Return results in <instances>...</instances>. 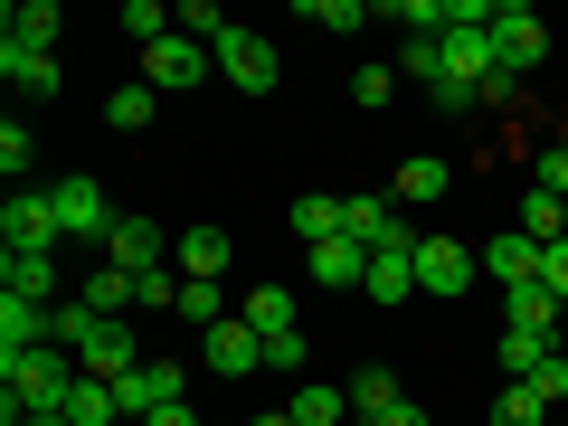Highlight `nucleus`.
Returning <instances> with one entry per match:
<instances>
[{"mask_svg": "<svg viewBox=\"0 0 568 426\" xmlns=\"http://www.w3.org/2000/svg\"><path fill=\"white\" fill-rule=\"evenodd\" d=\"M0 379H10V398H0V417H67V398H77V379H85V361L77 351H10L0 361Z\"/></svg>", "mask_w": 568, "mask_h": 426, "instance_id": "f257e3e1", "label": "nucleus"}, {"mask_svg": "<svg viewBox=\"0 0 568 426\" xmlns=\"http://www.w3.org/2000/svg\"><path fill=\"white\" fill-rule=\"evenodd\" d=\"M48 200H58V227H67V246H114V200H104V181H48Z\"/></svg>", "mask_w": 568, "mask_h": 426, "instance_id": "f03ea898", "label": "nucleus"}, {"mask_svg": "<svg viewBox=\"0 0 568 426\" xmlns=\"http://www.w3.org/2000/svg\"><path fill=\"white\" fill-rule=\"evenodd\" d=\"M0 237H10V256H58L67 246L58 200H48V190H10V200H0Z\"/></svg>", "mask_w": 568, "mask_h": 426, "instance_id": "7ed1b4c3", "label": "nucleus"}, {"mask_svg": "<svg viewBox=\"0 0 568 426\" xmlns=\"http://www.w3.org/2000/svg\"><path fill=\"white\" fill-rule=\"evenodd\" d=\"M209 58H219V77L237 85V95H275V77H284L275 39H256V29H227V39L209 48Z\"/></svg>", "mask_w": 568, "mask_h": 426, "instance_id": "20e7f679", "label": "nucleus"}, {"mask_svg": "<svg viewBox=\"0 0 568 426\" xmlns=\"http://www.w3.org/2000/svg\"><path fill=\"white\" fill-rule=\"evenodd\" d=\"M342 237H361L369 256H407V246H417V227L398 219V200H379V190H361V200H342Z\"/></svg>", "mask_w": 568, "mask_h": 426, "instance_id": "39448f33", "label": "nucleus"}, {"mask_svg": "<svg viewBox=\"0 0 568 426\" xmlns=\"http://www.w3.org/2000/svg\"><path fill=\"white\" fill-rule=\"evenodd\" d=\"M209 67H219V58H209L200 39H181V29H171L162 48H142V85H152V95H162V104H171V95H190V85H200Z\"/></svg>", "mask_w": 568, "mask_h": 426, "instance_id": "423d86ee", "label": "nucleus"}, {"mask_svg": "<svg viewBox=\"0 0 568 426\" xmlns=\"http://www.w3.org/2000/svg\"><path fill=\"white\" fill-rule=\"evenodd\" d=\"M484 275V246L465 237H417V294H474Z\"/></svg>", "mask_w": 568, "mask_h": 426, "instance_id": "0eeeda50", "label": "nucleus"}, {"mask_svg": "<svg viewBox=\"0 0 568 426\" xmlns=\"http://www.w3.org/2000/svg\"><path fill=\"white\" fill-rule=\"evenodd\" d=\"M493 48H503L511 77H540V67H549V20L521 10V0H503V10H493Z\"/></svg>", "mask_w": 568, "mask_h": 426, "instance_id": "6e6552de", "label": "nucleus"}, {"mask_svg": "<svg viewBox=\"0 0 568 426\" xmlns=\"http://www.w3.org/2000/svg\"><path fill=\"white\" fill-rule=\"evenodd\" d=\"M200 361L219 369V379H256V369H265V332L246 323V313H227L219 332H200Z\"/></svg>", "mask_w": 568, "mask_h": 426, "instance_id": "1a4fd4ad", "label": "nucleus"}, {"mask_svg": "<svg viewBox=\"0 0 568 426\" xmlns=\"http://www.w3.org/2000/svg\"><path fill=\"white\" fill-rule=\"evenodd\" d=\"M104 265H123V275H162V265H171V237H162V227H152V219H123L114 227V246H104Z\"/></svg>", "mask_w": 568, "mask_h": 426, "instance_id": "9d476101", "label": "nucleus"}, {"mask_svg": "<svg viewBox=\"0 0 568 426\" xmlns=\"http://www.w3.org/2000/svg\"><path fill=\"white\" fill-rule=\"evenodd\" d=\"M171 265H181L190 284H219L227 265H237V237H227V227H181V246H171Z\"/></svg>", "mask_w": 568, "mask_h": 426, "instance_id": "9b49d317", "label": "nucleus"}, {"mask_svg": "<svg viewBox=\"0 0 568 426\" xmlns=\"http://www.w3.org/2000/svg\"><path fill=\"white\" fill-rule=\"evenodd\" d=\"M304 275L323 284V294H351V284H369V246H361V237H332V246H304Z\"/></svg>", "mask_w": 568, "mask_h": 426, "instance_id": "f8f14e48", "label": "nucleus"}, {"mask_svg": "<svg viewBox=\"0 0 568 426\" xmlns=\"http://www.w3.org/2000/svg\"><path fill=\"white\" fill-rule=\"evenodd\" d=\"M77 361H85V379H133V369H142V342H133L123 323H95Z\"/></svg>", "mask_w": 568, "mask_h": 426, "instance_id": "ddd939ff", "label": "nucleus"}, {"mask_svg": "<svg viewBox=\"0 0 568 426\" xmlns=\"http://www.w3.org/2000/svg\"><path fill=\"white\" fill-rule=\"evenodd\" d=\"M540 256H549L540 237H521V227H503V237L484 246V275H493V284L511 294V284H540Z\"/></svg>", "mask_w": 568, "mask_h": 426, "instance_id": "4468645a", "label": "nucleus"}, {"mask_svg": "<svg viewBox=\"0 0 568 426\" xmlns=\"http://www.w3.org/2000/svg\"><path fill=\"white\" fill-rule=\"evenodd\" d=\"M114 398H123V417H152V407H171V398H181V361H142L133 379H114Z\"/></svg>", "mask_w": 568, "mask_h": 426, "instance_id": "2eb2a0df", "label": "nucleus"}, {"mask_svg": "<svg viewBox=\"0 0 568 426\" xmlns=\"http://www.w3.org/2000/svg\"><path fill=\"white\" fill-rule=\"evenodd\" d=\"M446 190H455V171L436 162V152H407V162H398V181H388V200H398V209H436Z\"/></svg>", "mask_w": 568, "mask_h": 426, "instance_id": "dca6fc26", "label": "nucleus"}, {"mask_svg": "<svg viewBox=\"0 0 568 426\" xmlns=\"http://www.w3.org/2000/svg\"><path fill=\"white\" fill-rule=\"evenodd\" d=\"M48 313H58V304H29V294H0V361H10V351H48Z\"/></svg>", "mask_w": 568, "mask_h": 426, "instance_id": "f3484780", "label": "nucleus"}, {"mask_svg": "<svg viewBox=\"0 0 568 426\" xmlns=\"http://www.w3.org/2000/svg\"><path fill=\"white\" fill-rule=\"evenodd\" d=\"M0 67H10V85H20V95L29 104H48V95H58V58H48V48H20V39H0Z\"/></svg>", "mask_w": 568, "mask_h": 426, "instance_id": "a211bd4d", "label": "nucleus"}, {"mask_svg": "<svg viewBox=\"0 0 568 426\" xmlns=\"http://www.w3.org/2000/svg\"><path fill=\"white\" fill-rule=\"evenodd\" d=\"M559 294H549V284H511V294H503V332H540V342H549V332H559Z\"/></svg>", "mask_w": 568, "mask_h": 426, "instance_id": "6ab92c4d", "label": "nucleus"}, {"mask_svg": "<svg viewBox=\"0 0 568 426\" xmlns=\"http://www.w3.org/2000/svg\"><path fill=\"white\" fill-rule=\"evenodd\" d=\"M284 417H294V426H351L361 407H351V388H332V379H304L294 398H284Z\"/></svg>", "mask_w": 568, "mask_h": 426, "instance_id": "aec40b11", "label": "nucleus"}, {"mask_svg": "<svg viewBox=\"0 0 568 426\" xmlns=\"http://www.w3.org/2000/svg\"><path fill=\"white\" fill-rule=\"evenodd\" d=\"M0 294H29V304H67V294H58V256H0Z\"/></svg>", "mask_w": 568, "mask_h": 426, "instance_id": "412c9836", "label": "nucleus"}, {"mask_svg": "<svg viewBox=\"0 0 568 426\" xmlns=\"http://www.w3.org/2000/svg\"><path fill=\"white\" fill-rule=\"evenodd\" d=\"M0 29H10V39H20V48H48V58H58V0H10V20H0Z\"/></svg>", "mask_w": 568, "mask_h": 426, "instance_id": "4be33fe9", "label": "nucleus"}, {"mask_svg": "<svg viewBox=\"0 0 568 426\" xmlns=\"http://www.w3.org/2000/svg\"><path fill=\"white\" fill-rule=\"evenodd\" d=\"M77 304H85V313H104V323H123V313H133V275L95 256V275H85V294H77Z\"/></svg>", "mask_w": 568, "mask_h": 426, "instance_id": "5701e85b", "label": "nucleus"}, {"mask_svg": "<svg viewBox=\"0 0 568 426\" xmlns=\"http://www.w3.org/2000/svg\"><path fill=\"white\" fill-rule=\"evenodd\" d=\"M361 294H369V304H407V294H417V246H407V256H369Z\"/></svg>", "mask_w": 568, "mask_h": 426, "instance_id": "b1692460", "label": "nucleus"}, {"mask_svg": "<svg viewBox=\"0 0 568 426\" xmlns=\"http://www.w3.org/2000/svg\"><path fill=\"white\" fill-rule=\"evenodd\" d=\"M379 20H388V29H407V39H446V20H455V0H388Z\"/></svg>", "mask_w": 568, "mask_h": 426, "instance_id": "393cba45", "label": "nucleus"}, {"mask_svg": "<svg viewBox=\"0 0 568 426\" xmlns=\"http://www.w3.org/2000/svg\"><path fill=\"white\" fill-rule=\"evenodd\" d=\"M511 227H521V237H540V246H559V237H568V200H549V190L530 181V200H521V219H511Z\"/></svg>", "mask_w": 568, "mask_h": 426, "instance_id": "a878e982", "label": "nucleus"}, {"mask_svg": "<svg viewBox=\"0 0 568 426\" xmlns=\"http://www.w3.org/2000/svg\"><path fill=\"white\" fill-rule=\"evenodd\" d=\"M67 426H123L114 379H77V398H67Z\"/></svg>", "mask_w": 568, "mask_h": 426, "instance_id": "bb28decb", "label": "nucleus"}, {"mask_svg": "<svg viewBox=\"0 0 568 426\" xmlns=\"http://www.w3.org/2000/svg\"><path fill=\"white\" fill-rule=\"evenodd\" d=\"M246 323H256L265 332V342H275V332H294V294H284V284H246Z\"/></svg>", "mask_w": 568, "mask_h": 426, "instance_id": "cd10ccee", "label": "nucleus"}, {"mask_svg": "<svg viewBox=\"0 0 568 426\" xmlns=\"http://www.w3.org/2000/svg\"><path fill=\"white\" fill-rule=\"evenodd\" d=\"M152 114H162V95H152V85H114V95H104V123H114V133H142V123H152Z\"/></svg>", "mask_w": 568, "mask_h": 426, "instance_id": "c85d7f7f", "label": "nucleus"}, {"mask_svg": "<svg viewBox=\"0 0 568 426\" xmlns=\"http://www.w3.org/2000/svg\"><path fill=\"white\" fill-rule=\"evenodd\" d=\"M227 313H237V304H227L219 284H190V275H181V313H171V323H190V332H219Z\"/></svg>", "mask_w": 568, "mask_h": 426, "instance_id": "c756f323", "label": "nucleus"}, {"mask_svg": "<svg viewBox=\"0 0 568 426\" xmlns=\"http://www.w3.org/2000/svg\"><path fill=\"white\" fill-rule=\"evenodd\" d=\"M294 237H304V246H332V237H342V200L304 190V200H294Z\"/></svg>", "mask_w": 568, "mask_h": 426, "instance_id": "7c9ffc66", "label": "nucleus"}, {"mask_svg": "<svg viewBox=\"0 0 568 426\" xmlns=\"http://www.w3.org/2000/svg\"><path fill=\"white\" fill-rule=\"evenodd\" d=\"M304 20L323 29V39H351V29H369L379 10H369V0H304Z\"/></svg>", "mask_w": 568, "mask_h": 426, "instance_id": "2f4dec72", "label": "nucleus"}, {"mask_svg": "<svg viewBox=\"0 0 568 426\" xmlns=\"http://www.w3.org/2000/svg\"><path fill=\"white\" fill-rule=\"evenodd\" d=\"M171 29H181V39H200V48H219V39H227L237 20H227L219 0H181V10H171Z\"/></svg>", "mask_w": 568, "mask_h": 426, "instance_id": "473e14b6", "label": "nucleus"}, {"mask_svg": "<svg viewBox=\"0 0 568 426\" xmlns=\"http://www.w3.org/2000/svg\"><path fill=\"white\" fill-rule=\"evenodd\" d=\"M493 426H549V398H540L530 379H511L503 398H493Z\"/></svg>", "mask_w": 568, "mask_h": 426, "instance_id": "72a5a7b5", "label": "nucleus"}, {"mask_svg": "<svg viewBox=\"0 0 568 426\" xmlns=\"http://www.w3.org/2000/svg\"><path fill=\"white\" fill-rule=\"evenodd\" d=\"M351 407H361V417H388V407H407V388L388 379V369H361V379H351Z\"/></svg>", "mask_w": 568, "mask_h": 426, "instance_id": "f704fd0d", "label": "nucleus"}, {"mask_svg": "<svg viewBox=\"0 0 568 426\" xmlns=\"http://www.w3.org/2000/svg\"><path fill=\"white\" fill-rule=\"evenodd\" d=\"M123 39H133V48H162L171 39V10H162V0H123Z\"/></svg>", "mask_w": 568, "mask_h": 426, "instance_id": "c9c22d12", "label": "nucleus"}, {"mask_svg": "<svg viewBox=\"0 0 568 426\" xmlns=\"http://www.w3.org/2000/svg\"><path fill=\"white\" fill-rule=\"evenodd\" d=\"M95 323H104V313H85L77 294H67V304L48 313V342H58V351H85V332H95Z\"/></svg>", "mask_w": 568, "mask_h": 426, "instance_id": "e433bc0d", "label": "nucleus"}, {"mask_svg": "<svg viewBox=\"0 0 568 426\" xmlns=\"http://www.w3.org/2000/svg\"><path fill=\"white\" fill-rule=\"evenodd\" d=\"M398 67H407L417 85H446V39H407V48H398Z\"/></svg>", "mask_w": 568, "mask_h": 426, "instance_id": "4c0bfd02", "label": "nucleus"}, {"mask_svg": "<svg viewBox=\"0 0 568 426\" xmlns=\"http://www.w3.org/2000/svg\"><path fill=\"white\" fill-rule=\"evenodd\" d=\"M0 171H10V181H29V171H39V142H29V123H0Z\"/></svg>", "mask_w": 568, "mask_h": 426, "instance_id": "58836bf2", "label": "nucleus"}, {"mask_svg": "<svg viewBox=\"0 0 568 426\" xmlns=\"http://www.w3.org/2000/svg\"><path fill=\"white\" fill-rule=\"evenodd\" d=\"M540 361H549V342H540V332H503V369H511V379H530Z\"/></svg>", "mask_w": 568, "mask_h": 426, "instance_id": "ea45409f", "label": "nucleus"}, {"mask_svg": "<svg viewBox=\"0 0 568 426\" xmlns=\"http://www.w3.org/2000/svg\"><path fill=\"white\" fill-rule=\"evenodd\" d=\"M388 95H398L388 67H351V104H388Z\"/></svg>", "mask_w": 568, "mask_h": 426, "instance_id": "a19ab883", "label": "nucleus"}, {"mask_svg": "<svg viewBox=\"0 0 568 426\" xmlns=\"http://www.w3.org/2000/svg\"><path fill=\"white\" fill-rule=\"evenodd\" d=\"M304 361H313L304 332H275V342H265V369H304Z\"/></svg>", "mask_w": 568, "mask_h": 426, "instance_id": "79ce46f5", "label": "nucleus"}, {"mask_svg": "<svg viewBox=\"0 0 568 426\" xmlns=\"http://www.w3.org/2000/svg\"><path fill=\"white\" fill-rule=\"evenodd\" d=\"M511 95H521V77H511V67H493V77L474 85V104H493V114H511Z\"/></svg>", "mask_w": 568, "mask_h": 426, "instance_id": "37998d69", "label": "nucleus"}, {"mask_svg": "<svg viewBox=\"0 0 568 426\" xmlns=\"http://www.w3.org/2000/svg\"><path fill=\"white\" fill-rule=\"evenodd\" d=\"M530 388H540V398H549V407H568V361H559V351H549V361H540V369H530Z\"/></svg>", "mask_w": 568, "mask_h": 426, "instance_id": "c03bdc74", "label": "nucleus"}, {"mask_svg": "<svg viewBox=\"0 0 568 426\" xmlns=\"http://www.w3.org/2000/svg\"><path fill=\"white\" fill-rule=\"evenodd\" d=\"M540 190H549V200H568V142H549V152H540Z\"/></svg>", "mask_w": 568, "mask_h": 426, "instance_id": "a18cd8bd", "label": "nucleus"}, {"mask_svg": "<svg viewBox=\"0 0 568 426\" xmlns=\"http://www.w3.org/2000/svg\"><path fill=\"white\" fill-rule=\"evenodd\" d=\"M540 284H549V294H559V304H568V237H559V246H549V256H540Z\"/></svg>", "mask_w": 568, "mask_h": 426, "instance_id": "49530a36", "label": "nucleus"}, {"mask_svg": "<svg viewBox=\"0 0 568 426\" xmlns=\"http://www.w3.org/2000/svg\"><path fill=\"white\" fill-rule=\"evenodd\" d=\"M133 426H200V407H181V398H171V407H152V417H133Z\"/></svg>", "mask_w": 568, "mask_h": 426, "instance_id": "de8ad7c7", "label": "nucleus"}, {"mask_svg": "<svg viewBox=\"0 0 568 426\" xmlns=\"http://www.w3.org/2000/svg\"><path fill=\"white\" fill-rule=\"evenodd\" d=\"M246 426H294V417H284V407H265V417H246Z\"/></svg>", "mask_w": 568, "mask_h": 426, "instance_id": "09e8293b", "label": "nucleus"}, {"mask_svg": "<svg viewBox=\"0 0 568 426\" xmlns=\"http://www.w3.org/2000/svg\"><path fill=\"white\" fill-rule=\"evenodd\" d=\"M549 426H568V417H549Z\"/></svg>", "mask_w": 568, "mask_h": 426, "instance_id": "8fccbe9b", "label": "nucleus"}]
</instances>
